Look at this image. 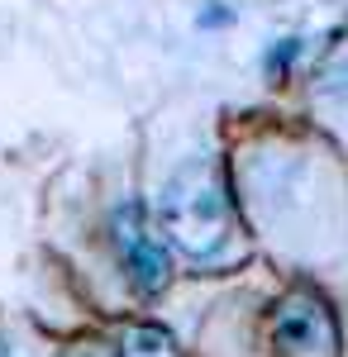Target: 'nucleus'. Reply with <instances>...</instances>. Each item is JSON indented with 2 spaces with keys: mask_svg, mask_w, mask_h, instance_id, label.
<instances>
[{
  "mask_svg": "<svg viewBox=\"0 0 348 357\" xmlns=\"http://www.w3.org/2000/svg\"><path fill=\"white\" fill-rule=\"evenodd\" d=\"M162 224L187 252L210 257L229 238V200L215 186V176H205L201 167H187L162 191Z\"/></svg>",
  "mask_w": 348,
  "mask_h": 357,
  "instance_id": "obj_1",
  "label": "nucleus"
},
{
  "mask_svg": "<svg viewBox=\"0 0 348 357\" xmlns=\"http://www.w3.org/2000/svg\"><path fill=\"white\" fill-rule=\"evenodd\" d=\"M110 229H115V248H119V257H124L129 276H134L143 291H162V286H167V272H172V262H167V243L158 238V229L148 224L143 205H138V200L119 205Z\"/></svg>",
  "mask_w": 348,
  "mask_h": 357,
  "instance_id": "obj_2",
  "label": "nucleus"
},
{
  "mask_svg": "<svg viewBox=\"0 0 348 357\" xmlns=\"http://www.w3.org/2000/svg\"><path fill=\"white\" fill-rule=\"evenodd\" d=\"M272 338L291 357H315V353L334 357V348H339L334 314H329V305L320 296H291L272 319Z\"/></svg>",
  "mask_w": 348,
  "mask_h": 357,
  "instance_id": "obj_3",
  "label": "nucleus"
},
{
  "mask_svg": "<svg viewBox=\"0 0 348 357\" xmlns=\"http://www.w3.org/2000/svg\"><path fill=\"white\" fill-rule=\"evenodd\" d=\"M119 357H182V348H177V338H172L167 329H158V324H138V329L124 333Z\"/></svg>",
  "mask_w": 348,
  "mask_h": 357,
  "instance_id": "obj_4",
  "label": "nucleus"
},
{
  "mask_svg": "<svg viewBox=\"0 0 348 357\" xmlns=\"http://www.w3.org/2000/svg\"><path fill=\"white\" fill-rule=\"evenodd\" d=\"M67 357H106V348H101V343H81V348H72Z\"/></svg>",
  "mask_w": 348,
  "mask_h": 357,
  "instance_id": "obj_5",
  "label": "nucleus"
}]
</instances>
